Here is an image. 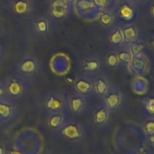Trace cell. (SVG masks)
Segmentation results:
<instances>
[{
	"label": "cell",
	"mask_w": 154,
	"mask_h": 154,
	"mask_svg": "<svg viewBox=\"0 0 154 154\" xmlns=\"http://www.w3.org/2000/svg\"><path fill=\"white\" fill-rule=\"evenodd\" d=\"M42 64L37 57L32 54L22 55L15 64V75L32 83L40 75Z\"/></svg>",
	"instance_id": "1"
},
{
	"label": "cell",
	"mask_w": 154,
	"mask_h": 154,
	"mask_svg": "<svg viewBox=\"0 0 154 154\" xmlns=\"http://www.w3.org/2000/svg\"><path fill=\"white\" fill-rule=\"evenodd\" d=\"M2 81L7 96L15 102L23 100L29 93L32 83L15 74L11 76L7 77Z\"/></svg>",
	"instance_id": "2"
},
{
	"label": "cell",
	"mask_w": 154,
	"mask_h": 154,
	"mask_svg": "<svg viewBox=\"0 0 154 154\" xmlns=\"http://www.w3.org/2000/svg\"><path fill=\"white\" fill-rule=\"evenodd\" d=\"M42 105L47 116L66 111L69 109L67 98L60 91H51L44 95Z\"/></svg>",
	"instance_id": "3"
},
{
	"label": "cell",
	"mask_w": 154,
	"mask_h": 154,
	"mask_svg": "<svg viewBox=\"0 0 154 154\" xmlns=\"http://www.w3.org/2000/svg\"><path fill=\"white\" fill-rule=\"evenodd\" d=\"M19 114L17 102L8 96L0 99V126L12 124L17 120Z\"/></svg>",
	"instance_id": "4"
},
{
	"label": "cell",
	"mask_w": 154,
	"mask_h": 154,
	"mask_svg": "<svg viewBox=\"0 0 154 154\" xmlns=\"http://www.w3.org/2000/svg\"><path fill=\"white\" fill-rule=\"evenodd\" d=\"M81 74L95 75L102 73L101 70L103 66V61L102 57L96 54H88L81 60L79 63Z\"/></svg>",
	"instance_id": "5"
},
{
	"label": "cell",
	"mask_w": 154,
	"mask_h": 154,
	"mask_svg": "<svg viewBox=\"0 0 154 154\" xmlns=\"http://www.w3.org/2000/svg\"><path fill=\"white\" fill-rule=\"evenodd\" d=\"M102 99L110 113H113L122 108L124 102V94L120 89L111 86L106 94L102 96Z\"/></svg>",
	"instance_id": "6"
},
{
	"label": "cell",
	"mask_w": 154,
	"mask_h": 154,
	"mask_svg": "<svg viewBox=\"0 0 154 154\" xmlns=\"http://www.w3.org/2000/svg\"><path fill=\"white\" fill-rule=\"evenodd\" d=\"M94 80L95 76L80 74L74 82V91L90 97L95 93Z\"/></svg>",
	"instance_id": "7"
},
{
	"label": "cell",
	"mask_w": 154,
	"mask_h": 154,
	"mask_svg": "<svg viewBox=\"0 0 154 154\" xmlns=\"http://www.w3.org/2000/svg\"><path fill=\"white\" fill-rule=\"evenodd\" d=\"M32 32L39 38H48L53 33L54 29V20L45 17H42L36 20L33 23Z\"/></svg>",
	"instance_id": "8"
},
{
	"label": "cell",
	"mask_w": 154,
	"mask_h": 154,
	"mask_svg": "<svg viewBox=\"0 0 154 154\" xmlns=\"http://www.w3.org/2000/svg\"><path fill=\"white\" fill-rule=\"evenodd\" d=\"M90 97L73 91L68 99L69 109L75 115L83 114L87 109Z\"/></svg>",
	"instance_id": "9"
},
{
	"label": "cell",
	"mask_w": 154,
	"mask_h": 154,
	"mask_svg": "<svg viewBox=\"0 0 154 154\" xmlns=\"http://www.w3.org/2000/svg\"><path fill=\"white\" fill-rule=\"evenodd\" d=\"M60 131H61V133L65 138L70 140L78 139L82 136L84 132L82 125L79 122L70 119L65 123Z\"/></svg>",
	"instance_id": "10"
},
{
	"label": "cell",
	"mask_w": 154,
	"mask_h": 154,
	"mask_svg": "<svg viewBox=\"0 0 154 154\" xmlns=\"http://www.w3.org/2000/svg\"><path fill=\"white\" fill-rule=\"evenodd\" d=\"M69 120L68 111L55 113L47 116V125L52 130L60 131Z\"/></svg>",
	"instance_id": "11"
},
{
	"label": "cell",
	"mask_w": 154,
	"mask_h": 154,
	"mask_svg": "<svg viewBox=\"0 0 154 154\" xmlns=\"http://www.w3.org/2000/svg\"><path fill=\"white\" fill-rule=\"evenodd\" d=\"M111 87V81L106 75L103 73H99L95 75L94 80V89L95 94L100 96H105L107 92Z\"/></svg>",
	"instance_id": "12"
},
{
	"label": "cell",
	"mask_w": 154,
	"mask_h": 154,
	"mask_svg": "<svg viewBox=\"0 0 154 154\" xmlns=\"http://www.w3.org/2000/svg\"><path fill=\"white\" fill-rule=\"evenodd\" d=\"M110 114V111L102 102V104L98 105L95 109L93 114V121L98 126H103L109 120Z\"/></svg>",
	"instance_id": "13"
},
{
	"label": "cell",
	"mask_w": 154,
	"mask_h": 154,
	"mask_svg": "<svg viewBox=\"0 0 154 154\" xmlns=\"http://www.w3.org/2000/svg\"><path fill=\"white\" fill-rule=\"evenodd\" d=\"M68 13V5L65 0H54L51 5V16L54 19H63Z\"/></svg>",
	"instance_id": "14"
},
{
	"label": "cell",
	"mask_w": 154,
	"mask_h": 154,
	"mask_svg": "<svg viewBox=\"0 0 154 154\" xmlns=\"http://www.w3.org/2000/svg\"><path fill=\"white\" fill-rule=\"evenodd\" d=\"M121 27L123 35V46L129 47L133 42H135L137 37V29L135 26L131 25H125Z\"/></svg>",
	"instance_id": "15"
},
{
	"label": "cell",
	"mask_w": 154,
	"mask_h": 154,
	"mask_svg": "<svg viewBox=\"0 0 154 154\" xmlns=\"http://www.w3.org/2000/svg\"><path fill=\"white\" fill-rule=\"evenodd\" d=\"M114 49L116 51L120 64H123L125 66H129L133 56H132L129 47L122 45V46L117 47V48H114Z\"/></svg>",
	"instance_id": "16"
},
{
	"label": "cell",
	"mask_w": 154,
	"mask_h": 154,
	"mask_svg": "<svg viewBox=\"0 0 154 154\" xmlns=\"http://www.w3.org/2000/svg\"><path fill=\"white\" fill-rule=\"evenodd\" d=\"M135 16V10L129 5H123L118 9V17L123 21L129 22Z\"/></svg>",
	"instance_id": "17"
},
{
	"label": "cell",
	"mask_w": 154,
	"mask_h": 154,
	"mask_svg": "<svg viewBox=\"0 0 154 154\" xmlns=\"http://www.w3.org/2000/svg\"><path fill=\"white\" fill-rule=\"evenodd\" d=\"M109 41L115 48L122 46L123 44V35L121 27H116L113 29L109 36Z\"/></svg>",
	"instance_id": "18"
},
{
	"label": "cell",
	"mask_w": 154,
	"mask_h": 154,
	"mask_svg": "<svg viewBox=\"0 0 154 154\" xmlns=\"http://www.w3.org/2000/svg\"><path fill=\"white\" fill-rule=\"evenodd\" d=\"M13 11L15 14L23 17L30 11V5L23 0H18L14 4Z\"/></svg>",
	"instance_id": "19"
},
{
	"label": "cell",
	"mask_w": 154,
	"mask_h": 154,
	"mask_svg": "<svg viewBox=\"0 0 154 154\" xmlns=\"http://www.w3.org/2000/svg\"><path fill=\"white\" fill-rule=\"evenodd\" d=\"M130 67L135 72H142L144 70V68L146 66V63L143 59L137 57H132V60L129 64Z\"/></svg>",
	"instance_id": "20"
},
{
	"label": "cell",
	"mask_w": 154,
	"mask_h": 154,
	"mask_svg": "<svg viewBox=\"0 0 154 154\" xmlns=\"http://www.w3.org/2000/svg\"><path fill=\"white\" fill-rule=\"evenodd\" d=\"M105 63H106L107 66L111 68H116L120 64V60H119L115 50L113 49L112 51H111V52L107 54Z\"/></svg>",
	"instance_id": "21"
},
{
	"label": "cell",
	"mask_w": 154,
	"mask_h": 154,
	"mask_svg": "<svg viewBox=\"0 0 154 154\" xmlns=\"http://www.w3.org/2000/svg\"><path fill=\"white\" fill-rule=\"evenodd\" d=\"M99 22L105 26H109L114 22V16L110 12H102L99 15Z\"/></svg>",
	"instance_id": "22"
},
{
	"label": "cell",
	"mask_w": 154,
	"mask_h": 154,
	"mask_svg": "<svg viewBox=\"0 0 154 154\" xmlns=\"http://www.w3.org/2000/svg\"><path fill=\"white\" fill-rule=\"evenodd\" d=\"M78 7L81 11H87L90 9L97 8V6L95 5L93 0H81L78 2Z\"/></svg>",
	"instance_id": "23"
},
{
	"label": "cell",
	"mask_w": 154,
	"mask_h": 154,
	"mask_svg": "<svg viewBox=\"0 0 154 154\" xmlns=\"http://www.w3.org/2000/svg\"><path fill=\"white\" fill-rule=\"evenodd\" d=\"M129 48L132 56L133 57H137V56H138L141 54L142 50L144 49V45L141 43H140V42H137V41H135V42H133L129 45Z\"/></svg>",
	"instance_id": "24"
},
{
	"label": "cell",
	"mask_w": 154,
	"mask_h": 154,
	"mask_svg": "<svg viewBox=\"0 0 154 154\" xmlns=\"http://www.w3.org/2000/svg\"><path fill=\"white\" fill-rule=\"evenodd\" d=\"M145 108L147 112L151 114H154V98L153 99H150L148 101H147Z\"/></svg>",
	"instance_id": "25"
},
{
	"label": "cell",
	"mask_w": 154,
	"mask_h": 154,
	"mask_svg": "<svg viewBox=\"0 0 154 154\" xmlns=\"http://www.w3.org/2000/svg\"><path fill=\"white\" fill-rule=\"evenodd\" d=\"M145 131L149 135L154 134V122L148 121L145 125Z\"/></svg>",
	"instance_id": "26"
},
{
	"label": "cell",
	"mask_w": 154,
	"mask_h": 154,
	"mask_svg": "<svg viewBox=\"0 0 154 154\" xmlns=\"http://www.w3.org/2000/svg\"><path fill=\"white\" fill-rule=\"evenodd\" d=\"M98 8H105L108 4V0H93Z\"/></svg>",
	"instance_id": "27"
},
{
	"label": "cell",
	"mask_w": 154,
	"mask_h": 154,
	"mask_svg": "<svg viewBox=\"0 0 154 154\" xmlns=\"http://www.w3.org/2000/svg\"><path fill=\"white\" fill-rule=\"evenodd\" d=\"M5 96H7V95H6V91L4 84H3V81H0V99L3 97H5Z\"/></svg>",
	"instance_id": "28"
},
{
	"label": "cell",
	"mask_w": 154,
	"mask_h": 154,
	"mask_svg": "<svg viewBox=\"0 0 154 154\" xmlns=\"http://www.w3.org/2000/svg\"><path fill=\"white\" fill-rule=\"evenodd\" d=\"M5 153V150L2 147V146L0 145V154H4Z\"/></svg>",
	"instance_id": "29"
},
{
	"label": "cell",
	"mask_w": 154,
	"mask_h": 154,
	"mask_svg": "<svg viewBox=\"0 0 154 154\" xmlns=\"http://www.w3.org/2000/svg\"><path fill=\"white\" fill-rule=\"evenodd\" d=\"M150 141H152V143H153L154 144V134H153V135H152V136L150 137Z\"/></svg>",
	"instance_id": "30"
},
{
	"label": "cell",
	"mask_w": 154,
	"mask_h": 154,
	"mask_svg": "<svg viewBox=\"0 0 154 154\" xmlns=\"http://www.w3.org/2000/svg\"><path fill=\"white\" fill-rule=\"evenodd\" d=\"M65 1H66V2L67 3H71V2H73L74 1H75V0H65Z\"/></svg>",
	"instance_id": "31"
},
{
	"label": "cell",
	"mask_w": 154,
	"mask_h": 154,
	"mask_svg": "<svg viewBox=\"0 0 154 154\" xmlns=\"http://www.w3.org/2000/svg\"><path fill=\"white\" fill-rule=\"evenodd\" d=\"M10 154H20L19 153V152H17V151H12L11 152Z\"/></svg>",
	"instance_id": "32"
},
{
	"label": "cell",
	"mask_w": 154,
	"mask_h": 154,
	"mask_svg": "<svg viewBox=\"0 0 154 154\" xmlns=\"http://www.w3.org/2000/svg\"><path fill=\"white\" fill-rule=\"evenodd\" d=\"M151 12H152V14H153L154 16V5H153V7H152V8H151Z\"/></svg>",
	"instance_id": "33"
},
{
	"label": "cell",
	"mask_w": 154,
	"mask_h": 154,
	"mask_svg": "<svg viewBox=\"0 0 154 154\" xmlns=\"http://www.w3.org/2000/svg\"><path fill=\"white\" fill-rule=\"evenodd\" d=\"M1 55H2V48H1V46H0V57H1Z\"/></svg>",
	"instance_id": "34"
},
{
	"label": "cell",
	"mask_w": 154,
	"mask_h": 154,
	"mask_svg": "<svg viewBox=\"0 0 154 154\" xmlns=\"http://www.w3.org/2000/svg\"><path fill=\"white\" fill-rule=\"evenodd\" d=\"M153 45H154V42H153Z\"/></svg>",
	"instance_id": "35"
}]
</instances>
